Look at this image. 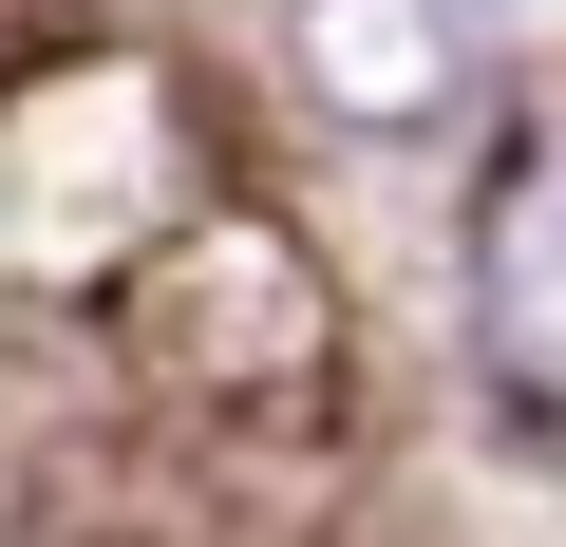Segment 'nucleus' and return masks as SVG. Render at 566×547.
<instances>
[{"label":"nucleus","mask_w":566,"mask_h":547,"mask_svg":"<svg viewBox=\"0 0 566 547\" xmlns=\"http://www.w3.org/2000/svg\"><path fill=\"white\" fill-rule=\"evenodd\" d=\"M491 0H283V76H303L340 133H453L472 95H491Z\"/></svg>","instance_id":"1"},{"label":"nucleus","mask_w":566,"mask_h":547,"mask_svg":"<svg viewBox=\"0 0 566 547\" xmlns=\"http://www.w3.org/2000/svg\"><path fill=\"white\" fill-rule=\"evenodd\" d=\"M472 303H491L528 359H566V133H528V151L491 170V208H472Z\"/></svg>","instance_id":"2"}]
</instances>
